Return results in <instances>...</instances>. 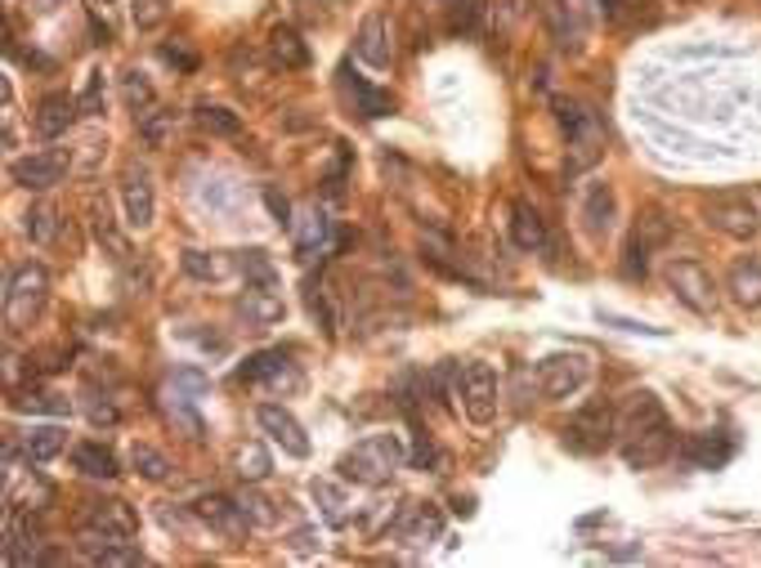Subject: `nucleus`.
Returning a JSON list of instances; mask_svg holds the SVG:
<instances>
[{"mask_svg": "<svg viewBox=\"0 0 761 568\" xmlns=\"http://www.w3.org/2000/svg\"><path fill=\"white\" fill-rule=\"evenodd\" d=\"M605 153V125L587 112L574 130H569V175H583L587 166H596Z\"/></svg>", "mask_w": 761, "mask_h": 568, "instance_id": "4468645a", "label": "nucleus"}, {"mask_svg": "<svg viewBox=\"0 0 761 568\" xmlns=\"http://www.w3.org/2000/svg\"><path fill=\"white\" fill-rule=\"evenodd\" d=\"M355 54L368 63V67H390L394 50H390V28L381 14H368L359 23V36H355Z\"/></svg>", "mask_w": 761, "mask_h": 568, "instance_id": "6ab92c4d", "label": "nucleus"}, {"mask_svg": "<svg viewBox=\"0 0 761 568\" xmlns=\"http://www.w3.org/2000/svg\"><path fill=\"white\" fill-rule=\"evenodd\" d=\"M193 398H184L180 390H175V398H166V420L175 425V430L188 439V444H202V435H206V425H202V416L188 407Z\"/></svg>", "mask_w": 761, "mask_h": 568, "instance_id": "c756f323", "label": "nucleus"}, {"mask_svg": "<svg viewBox=\"0 0 761 568\" xmlns=\"http://www.w3.org/2000/svg\"><path fill=\"white\" fill-rule=\"evenodd\" d=\"M184 273L197 277V282H220V277L233 273V260L211 255V251H184Z\"/></svg>", "mask_w": 761, "mask_h": 568, "instance_id": "c85d7f7f", "label": "nucleus"}, {"mask_svg": "<svg viewBox=\"0 0 761 568\" xmlns=\"http://www.w3.org/2000/svg\"><path fill=\"white\" fill-rule=\"evenodd\" d=\"M399 466H403V444H399L394 435H372V439H359L350 452H345L336 470H340L345 479H355V483L377 488V483H385Z\"/></svg>", "mask_w": 761, "mask_h": 568, "instance_id": "f03ea898", "label": "nucleus"}, {"mask_svg": "<svg viewBox=\"0 0 761 568\" xmlns=\"http://www.w3.org/2000/svg\"><path fill=\"white\" fill-rule=\"evenodd\" d=\"M90 233H95V242H99L112 260H121V264L130 260V242H126V233L117 229L108 201H90Z\"/></svg>", "mask_w": 761, "mask_h": 568, "instance_id": "aec40b11", "label": "nucleus"}, {"mask_svg": "<svg viewBox=\"0 0 761 568\" xmlns=\"http://www.w3.org/2000/svg\"><path fill=\"white\" fill-rule=\"evenodd\" d=\"M67 166H73V153H67V149H41V153L19 157V162L10 166V175H14V184H23L28 193H45V188L63 184Z\"/></svg>", "mask_w": 761, "mask_h": 568, "instance_id": "0eeeda50", "label": "nucleus"}, {"mask_svg": "<svg viewBox=\"0 0 761 568\" xmlns=\"http://www.w3.org/2000/svg\"><path fill=\"white\" fill-rule=\"evenodd\" d=\"M50 296V273L41 264H19L6 282V323L10 331H19L23 318H32Z\"/></svg>", "mask_w": 761, "mask_h": 568, "instance_id": "39448f33", "label": "nucleus"}, {"mask_svg": "<svg viewBox=\"0 0 761 568\" xmlns=\"http://www.w3.org/2000/svg\"><path fill=\"white\" fill-rule=\"evenodd\" d=\"M23 233L36 242V247H45V242H54V233H58V210L50 206V201H36L28 216H23Z\"/></svg>", "mask_w": 761, "mask_h": 568, "instance_id": "2f4dec72", "label": "nucleus"}, {"mask_svg": "<svg viewBox=\"0 0 761 568\" xmlns=\"http://www.w3.org/2000/svg\"><path fill=\"white\" fill-rule=\"evenodd\" d=\"M542 14H546V23H551V36H556V45H578V28H574V19H569V6L565 0H542Z\"/></svg>", "mask_w": 761, "mask_h": 568, "instance_id": "72a5a7b5", "label": "nucleus"}, {"mask_svg": "<svg viewBox=\"0 0 761 568\" xmlns=\"http://www.w3.org/2000/svg\"><path fill=\"white\" fill-rule=\"evenodd\" d=\"M264 206H269V216L279 220V225H287V229L296 225V220H292V201H287L279 188H264Z\"/></svg>", "mask_w": 761, "mask_h": 568, "instance_id": "a18cd8bd", "label": "nucleus"}, {"mask_svg": "<svg viewBox=\"0 0 761 568\" xmlns=\"http://www.w3.org/2000/svg\"><path fill=\"white\" fill-rule=\"evenodd\" d=\"M77 112H81L77 99H67V95H45V99L36 103V134H41V139H63L67 130H73Z\"/></svg>", "mask_w": 761, "mask_h": 568, "instance_id": "a211bd4d", "label": "nucleus"}, {"mask_svg": "<svg viewBox=\"0 0 761 568\" xmlns=\"http://www.w3.org/2000/svg\"><path fill=\"white\" fill-rule=\"evenodd\" d=\"M511 238H515L520 251H542V247H546V225H542V216H537L533 206L520 201V206L511 210Z\"/></svg>", "mask_w": 761, "mask_h": 568, "instance_id": "393cba45", "label": "nucleus"}, {"mask_svg": "<svg viewBox=\"0 0 761 568\" xmlns=\"http://www.w3.org/2000/svg\"><path fill=\"white\" fill-rule=\"evenodd\" d=\"M95 6H112V0H95Z\"/></svg>", "mask_w": 761, "mask_h": 568, "instance_id": "5fc2aeb1", "label": "nucleus"}, {"mask_svg": "<svg viewBox=\"0 0 761 568\" xmlns=\"http://www.w3.org/2000/svg\"><path fill=\"white\" fill-rule=\"evenodd\" d=\"M90 420H95V425H117V420H121V412H117L108 398H104V403H99V398H90Z\"/></svg>", "mask_w": 761, "mask_h": 568, "instance_id": "8fccbe9b", "label": "nucleus"}, {"mask_svg": "<svg viewBox=\"0 0 761 568\" xmlns=\"http://www.w3.org/2000/svg\"><path fill=\"white\" fill-rule=\"evenodd\" d=\"M618 435H622V461L637 466V470H650V466L667 461L672 448H676L672 420H667L663 403H659L650 390L632 394L628 412L618 416Z\"/></svg>", "mask_w": 761, "mask_h": 568, "instance_id": "f257e3e1", "label": "nucleus"}, {"mask_svg": "<svg viewBox=\"0 0 761 568\" xmlns=\"http://www.w3.org/2000/svg\"><path fill=\"white\" fill-rule=\"evenodd\" d=\"M256 420H260V430L279 444L287 457H296V461H305L309 457V435H305V425L287 412V407H279V403H264L260 412H256Z\"/></svg>", "mask_w": 761, "mask_h": 568, "instance_id": "9d476101", "label": "nucleus"}, {"mask_svg": "<svg viewBox=\"0 0 761 568\" xmlns=\"http://www.w3.org/2000/svg\"><path fill=\"white\" fill-rule=\"evenodd\" d=\"M121 95H126V108H130L134 117L153 112V103H157V95H153V86H149V77H144V73H126Z\"/></svg>", "mask_w": 761, "mask_h": 568, "instance_id": "f704fd0d", "label": "nucleus"}, {"mask_svg": "<svg viewBox=\"0 0 761 568\" xmlns=\"http://www.w3.org/2000/svg\"><path fill=\"white\" fill-rule=\"evenodd\" d=\"M613 435H618V416H613V407L591 403V407H583V412L569 420L565 444H574L578 452H600V448H609Z\"/></svg>", "mask_w": 761, "mask_h": 568, "instance_id": "1a4fd4ad", "label": "nucleus"}, {"mask_svg": "<svg viewBox=\"0 0 761 568\" xmlns=\"http://www.w3.org/2000/svg\"><path fill=\"white\" fill-rule=\"evenodd\" d=\"M171 6H175V0H130V19H134V28H140V32H153V28L166 23Z\"/></svg>", "mask_w": 761, "mask_h": 568, "instance_id": "58836bf2", "label": "nucleus"}, {"mask_svg": "<svg viewBox=\"0 0 761 568\" xmlns=\"http://www.w3.org/2000/svg\"><path fill=\"white\" fill-rule=\"evenodd\" d=\"M264 54L273 67H283V73H301V67H309V45L301 41L296 28L279 23V28H269V41H264Z\"/></svg>", "mask_w": 761, "mask_h": 568, "instance_id": "dca6fc26", "label": "nucleus"}, {"mask_svg": "<svg viewBox=\"0 0 761 568\" xmlns=\"http://www.w3.org/2000/svg\"><path fill=\"white\" fill-rule=\"evenodd\" d=\"M431 457H435V448H431V444H426V435H422V439H417V452H412V461H417V466H426Z\"/></svg>", "mask_w": 761, "mask_h": 568, "instance_id": "603ef678", "label": "nucleus"}, {"mask_svg": "<svg viewBox=\"0 0 761 568\" xmlns=\"http://www.w3.org/2000/svg\"><path fill=\"white\" fill-rule=\"evenodd\" d=\"M350 90H355L363 117H385V112L394 108V99H390L385 90H372V86H363V81H355V77H350Z\"/></svg>", "mask_w": 761, "mask_h": 568, "instance_id": "a19ab883", "label": "nucleus"}, {"mask_svg": "<svg viewBox=\"0 0 761 568\" xmlns=\"http://www.w3.org/2000/svg\"><path fill=\"white\" fill-rule=\"evenodd\" d=\"M63 448H67V435L58 430V425H41V430H32V435L23 439V457L36 461V466H41V461H54Z\"/></svg>", "mask_w": 761, "mask_h": 568, "instance_id": "cd10ccee", "label": "nucleus"}, {"mask_svg": "<svg viewBox=\"0 0 761 568\" xmlns=\"http://www.w3.org/2000/svg\"><path fill=\"white\" fill-rule=\"evenodd\" d=\"M296 229V251L301 255H314L318 247H327V238H331V220L323 216V210L314 206V210H305V216L292 225Z\"/></svg>", "mask_w": 761, "mask_h": 568, "instance_id": "bb28decb", "label": "nucleus"}, {"mask_svg": "<svg viewBox=\"0 0 761 568\" xmlns=\"http://www.w3.org/2000/svg\"><path fill=\"white\" fill-rule=\"evenodd\" d=\"M175 121H180V117H175L171 108H153V112L140 117V139H144L149 149H166L171 139H175Z\"/></svg>", "mask_w": 761, "mask_h": 568, "instance_id": "7c9ffc66", "label": "nucleus"}, {"mask_svg": "<svg viewBox=\"0 0 761 568\" xmlns=\"http://www.w3.org/2000/svg\"><path fill=\"white\" fill-rule=\"evenodd\" d=\"M81 112L86 117H99V108H104V73H90V81H86V90H81Z\"/></svg>", "mask_w": 761, "mask_h": 568, "instance_id": "c03bdc74", "label": "nucleus"}, {"mask_svg": "<svg viewBox=\"0 0 761 568\" xmlns=\"http://www.w3.org/2000/svg\"><path fill=\"white\" fill-rule=\"evenodd\" d=\"M238 269H242V277H247V287H279V269H273V260L264 255V251H242V260H238Z\"/></svg>", "mask_w": 761, "mask_h": 568, "instance_id": "473e14b6", "label": "nucleus"}, {"mask_svg": "<svg viewBox=\"0 0 761 568\" xmlns=\"http://www.w3.org/2000/svg\"><path fill=\"white\" fill-rule=\"evenodd\" d=\"M73 466H77L86 479H117V474H121L117 457H112L104 444H77V448H73Z\"/></svg>", "mask_w": 761, "mask_h": 568, "instance_id": "a878e982", "label": "nucleus"}, {"mask_svg": "<svg viewBox=\"0 0 761 568\" xmlns=\"http://www.w3.org/2000/svg\"><path fill=\"white\" fill-rule=\"evenodd\" d=\"M206 385H211V381H206L202 372H193V368L175 372V390H188V394H206Z\"/></svg>", "mask_w": 761, "mask_h": 568, "instance_id": "09e8293b", "label": "nucleus"}, {"mask_svg": "<svg viewBox=\"0 0 761 568\" xmlns=\"http://www.w3.org/2000/svg\"><path fill=\"white\" fill-rule=\"evenodd\" d=\"M238 506L247 511V520L256 528H273V524H279V511H273V502H269V496H260L256 488H242L238 492Z\"/></svg>", "mask_w": 761, "mask_h": 568, "instance_id": "e433bc0d", "label": "nucleus"}, {"mask_svg": "<svg viewBox=\"0 0 761 568\" xmlns=\"http://www.w3.org/2000/svg\"><path fill=\"white\" fill-rule=\"evenodd\" d=\"M238 376H242L247 385H264V381H269V385H283V381H292V385H296V381H301V376H296V368H292V359H287L283 349H264V353H256V359H247V363H242V372H238Z\"/></svg>", "mask_w": 761, "mask_h": 568, "instance_id": "f3484780", "label": "nucleus"}, {"mask_svg": "<svg viewBox=\"0 0 761 568\" xmlns=\"http://www.w3.org/2000/svg\"><path fill=\"white\" fill-rule=\"evenodd\" d=\"M681 452H685V461H689V466H699V470H721V466L730 461L735 444H730L726 435H713V430H708V435H695V439H689Z\"/></svg>", "mask_w": 761, "mask_h": 568, "instance_id": "412c9836", "label": "nucleus"}, {"mask_svg": "<svg viewBox=\"0 0 761 568\" xmlns=\"http://www.w3.org/2000/svg\"><path fill=\"white\" fill-rule=\"evenodd\" d=\"M583 225L591 238H605L613 229V188L609 184H591L587 201H583Z\"/></svg>", "mask_w": 761, "mask_h": 568, "instance_id": "4be33fe9", "label": "nucleus"}, {"mask_svg": "<svg viewBox=\"0 0 761 568\" xmlns=\"http://www.w3.org/2000/svg\"><path fill=\"white\" fill-rule=\"evenodd\" d=\"M645 264H650V247L632 233V242H628V277H645Z\"/></svg>", "mask_w": 761, "mask_h": 568, "instance_id": "49530a36", "label": "nucleus"}, {"mask_svg": "<svg viewBox=\"0 0 761 568\" xmlns=\"http://www.w3.org/2000/svg\"><path fill=\"white\" fill-rule=\"evenodd\" d=\"M730 296L743 309H761V260H739L730 269Z\"/></svg>", "mask_w": 761, "mask_h": 568, "instance_id": "5701e85b", "label": "nucleus"}, {"mask_svg": "<svg viewBox=\"0 0 761 568\" xmlns=\"http://www.w3.org/2000/svg\"><path fill=\"white\" fill-rule=\"evenodd\" d=\"M704 216H708V225H713V229H721L726 238H739V242L757 238V229H761V220H757V206H752L743 193L713 197Z\"/></svg>", "mask_w": 761, "mask_h": 568, "instance_id": "6e6552de", "label": "nucleus"}, {"mask_svg": "<svg viewBox=\"0 0 761 568\" xmlns=\"http://www.w3.org/2000/svg\"><path fill=\"white\" fill-rule=\"evenodd\" d=\"M130 466L140 470L149 483H162V479L171 474V461H166L157 448H149V444H134V448H130Z\"/></svg>", "mask_w": 761, "mask_h": 568, "instance_id": "c9c22d12", "label": "nucleus"}, {"mask_svg": "<svg viewBox=\"0 0 761 568\" xmlns=\"http://www.w3.org/2000/svg\"><path fill=\"white\" fill-rule=\"evenodd\" d=\"M193 515H197L202 524H211V528H216L220 537H229V542H242L247 528H251L247 511L238 506V496H202V502L193 506Z\"/></svg>", "mask_w": 761, "mask_h": 568, "instance_id": "f8f14e48", "label": "nucleus"}, {"mask_svg": "<svg viewBox=\"0 0 761 568\" xmlns=\"http://www.w3.org/2000/svg\"><path fill=\"white\" fill-rule=\"evenodd\" d=\"M233 314L247 323V327H273V323H283L287 305L279 292H269V287H247L238 301H233Z\"/></svg>", "mask_w": 761, "mask_h": 568, "instance_id": "2eb2a0df", "label": "nucleus"}, {"mask_svg": "<svg viewBox=\"0 0 761 568\" xmlns=\"http://www.w3.org/2000/svg\"><path fill=\"white\" fill-rule=\"evenodd\" d=\"M667 287L676 292V301H685L695 314H713L717 309V282L699 260H672L667 264Z\"/></svg>", "mask_w": 761, "mask_h": 568, "instance_id": "423d86ee", "label": "nucleus"}, {"mask_svg": "<svg viewBox=\"0 0 761 568\" xmlns=\"http://www.w3.org/2000/svg\"><path fill=\"white\" fill-rule=\"evenodd\" d=\"M435 533H439V515L431 506H417V511H412V528H403V537L412 546H422V537H435Z\"/></svg>", "mask_w": 761, "mask_h": 568, "instance_id": "79ce46f5", "label": "nucleus"}, {"mask_svg": "<svg viewBox=\"0 0 761 568\" xmlns=\"http://www.w3.org/2000/svg\"><path fill=\"white\" fill-rule=\"evenodd\" d=\"M457 398H461V412L475 425H489L498 416V403H502L498 372L489 363H466L461 368V381H457Z\"/></svg>", "mask_w": 761, "mask_h": 568, "instance_id": "20e7f679", "label": "nucleus"}, {"mask_svg": "<svg viewBox=\"0 0 761 568\" xmlns=\"http://www.w3.org/2000/svg\"><path fill=\"white\" fill-rule=\"evenodd\" d=\"M591 381V359L578 349H565V353H546L537 363V390L546 398H574L583 385Z\"/></svg>", "mask_w": 761, "mask_h": 568, "instance_id": "7ed1b4c3", "label": "nucleus"}, {"mask_svg": "<svg viewBox=\"0 0 761 568\" xmlns=\"http://www.w3.org/2000/svg\"><path fill=\"white\" fill-rule=\"evenodd\" d=\"M197 125H202V130H211V134H225V139L242 134L238 112H229V108H211V103H202V108H197Z\"/></svg>", "mask_w": 761, "mask_h": 568, "instance_id": "4c0bfd02", "label": "nucleus"}, {"mask_svg": "<svg viewBox=\"0 0 761 568\" xmlns=\"http://www.w3.org/2000/svg\"><path fill=\"white\" fill-rule=\"evenodd\" d=\"M600 323H609V327H618V331H641V336H667L663 327H650V323H632V318H618V314H605V309H600Z\"/></svg>", "mask_w": 761, "mask_h": 568, "instance_id": "de8ad7c7", "label": "nucleus"}, {"mask_svg": "<svg viewBox=\"0 0 761 568\" xmlns=\"http://www.w3.org/2000/svg\"><path fill=\"white\" fill-rule=\"evenodd\" d=\"M36 10H54V6H63V0H32Z\"/></svg>", "mask_w": 761, "mask_h": 568, "instance_id": "864d4df0", "label": "nucleus"}, {"mask_svg": "<svg viewBox=\"0 0 761 568\" xmlns=\"http://www.w3.org/2000/svg\"><path fill=\"white\" fill-rule=\"evenodd\" d=\"M162 58H166V63H180L184 73H193V67H197V58H193V54H184V50H175V45H166V50H162Z\"/></svg>", "mask_w": 761, "mask_h": 568, "instance_id": "3c124183", "label": "nucleus"}, {"mask_svg": "<svg viewBox=\"0 0 761 568\" xmlns=\"http://www.w3.org/2000/svg\"><path fill=\"white\" fill-rule=\"evenodd\" d=\"M14 407H19V412H67V403H63L58 394H36V390L14 394Z\"/></svg>", "mask_w": 761, "mask_h": 568, "instance_id": "37998d69", "label": "nucleus"}, {"mask_svg": "<svg viewBox=\"0 0 761 568\" xmlns=\"http://www.w3.org/2000/svg\"><path fill=\"white\" fill-rule=\"evenodd\" d=\"M90 528L117 537V542H130L134 533H140V515H134L121 496H95V502H86V515H81Z\"/></svg>", "mask_w": 761, "mask_h": 568, "instance_id": "9b49d317", "label": "nucleus"}, {"mask_svg": "<svg viewBox=\"0 0 761 568\" xmlns=\"http://www.w3.org/2000/svg\"><path fill=\"white\" fill-rule=\"evenodd\" d=\"M309 492H314V502L323 506V520H327L331 528H345V524H350V496L340 492L336 479H314Z\"/></svg>", "mask_w": 761, "mask_h": 568, "instance_id": "b1692460", "label": "nucleus"}, {"mask_svg": "<svg viewBox=\"0 0 761 568\" xmlns=\"http://www.w3.org/2000/svg\"><path fill=\"white\" fill-rule=\"evenodd\" d=\"M121 206H126V225H130V229H149V225H153L157 201H153L149 171L126 166V175H121Z\"/></svg>", "mask_w": 761, "mask_h": 568, "instance_id": "ddd939ff", "label": "nucleus"}, {"mask_svg": "<svg viewBox=\"0 0 761 568\" xmlns=\"http://www.w3.org/2000/svg\"><path fill=\"white\" fill-rule=\"evenodd\" d=\"M269 470H273V461H269V452L260 444H242L238 448V474H242V483H260Z\"/></svg>", "mask_w": 761, "mask_h": 568, "instance_id": "ea45409f", "label": "nucleus"}]
</instances>
